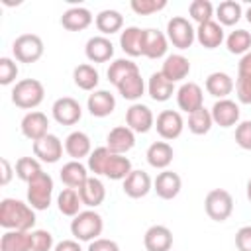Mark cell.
Masks as SVG:
<instances>
[{
	"label": "cell",
	"mask_w": 251,
	"mask_h": 251,
	"mask_svg": "<svg viewBox=\"0 0 251 251\" xmlns=\"http://www.w3.org/2000/svg\"><path fill=\"white\" fill-rule=\"evenodd\" d=\"M0 226L4 229L29 231L35 226V212L22 200L4 198L0 200Z\"/></svg>",
	"instance_id": "6da1fadb"
},
{
	"label": "cell",
	"mask_w": 251,
	"mask_h": 251,
	"mask_svg": "<svg viewBox=\"0 0 251 251\" xmlns=\"http://www.w3.org/2000/svg\"><path fill=\"white\" fill-rule=\"evenodd\" d=\"M45 88L37 78H24L12 90V102L22 110H33L43 102Z\"/></svg>",
	"instance_id": "7a4b0ae2"
},
{
	"label": "cell",
	"mask_w": 251,
	"mask_h": 251,
	"mask_svg": "<svg viewBox=\"0 0 251 251\" xmlns=\"http://www.w3.org/2000/svg\"><path fill=\"white\" fill-rule=\"evenodd\" d=\"M102 227H104L102 216L96 214L94 210L80 212L71 222V233L78 241H94V239H98V235L102 233Z\"/></svg>",
	"instance_id": "3957f363"
},
{
	"label": "cell",
	"mask_w": 251,
	"mask_h": 251,
	"mask_svg": "<svg viewBox=\"0 0 251 251\" xmlns=\"http://www.w3.org/2000/svg\"><path fill=\"white\" fill-rule=\"evenodd\" d=\"M53 196V178L47 173H39L27 182V204L33 210H47Z\"/></svg>",
	"instance_id": "277c9868"
},
{
	"label": "cell",
	"mask_w": 251,
	"mask_h": 251,
	"mask_svg": "<svg viewBox=\"0 0 251 251\" xmlns=\"http://www.w3.org/2000/svg\"><path fill=\"white\" fill-rule=\"evenodd\" d=\"M204 210L210 220L214 222H226L233 212V198L226 188H212L206 194Z\"/></svg>",
	"instance_id": "5b68a950"
},
{
	"label": "cell",
	"mask_w": 251,
	"mask_h": 251,
	"mask_svg": "<svg viewBox=\"0 0 251 251\" xmlns=\"http://www.w3.org/2000/svg\"><path fill=\"white\" fill-rule=\"evenodd\" d=\"M14 57L20 63H35L43 55V41L35 33H22L12 45Z\"/></svg>",
	"instance_id": "8992f818"
},
{
	"label": "cell",
	"mask_w": 251,
	"mask_h": 251,
	"mask_svg": "<svg viewBox=\"0 0 251 251\" xmlns=\"http://www.w3.org/2000/svg\"><path fill=\"white\" fill-rule=\"evenodd\" d=\"M194 37H196V31L192 27V24L182 18V16H173L167 24V39L178 47V49H188L192 43H194Z\"/></svg>",
	"instance_id": "52a82bcc"
},
{
	"label": "cell",
	"mask_w": 251,
	"mask_h": 251,
	"mask_svg": "<svg viewBox=\"0 0 251 251\" xmlns=\"http://www.w3.org/2000/svg\"><path fill=\"white\" fill-rule=\"evenodd\" d=\"M153 112L145 104H131L126 112V124L133 133H147L153 127Z\"/></svg>",
	"instance_id": "ba28073f"
},
{
	"label": "cell",
	"mask_w": 251,
	"mask_h": 251,
	"mask_svg": "<svg viewBox=\"0 0 251 251\" xmlns=\"http://www.w3.org/2000/svg\"><path fill=\"white\" fill-rule=\"evenodd\" d=\"M82 116L80 104L71 98V96H63L57 98L53 104V118L61 124V126H75Z\"/></svg>",
	"instance_id": "9c48e42d"
},
{
	"label": "cell",
	"mask_w": 251,
	"mask_h": 251,
	"mask_svg": "<svg viewBox=\"0 0 251 251\" xmlns=\"http://www.w3.org/2000/svg\"><path fill=\"white\" fill-rule=\"evenodd\" d=\"M157 133L171 141V139H176L180 133H182V127H184V122H182V116L175 110H163L159 116H157Z\"/></svg>",
	"instance_id": "30bf717a"
},
{
	"label": "cell",
	"mask_w": 251,
	"mask_h": 251,
	"mask_svg": "<svg viewBox=\"0 0 251 251\" xmlns=\"http://www.w3.org/2000/svg\"><path fill=\"white\" fill-rule=\"evenodd\" d=\"M33 155L43 163H57L63 155V143L57 135L47 133L45 137L33 141Z\"/></svg>",
	"instance_id": "8fae6325"
},
{
	"label": "cell",
	"mask_w": 251,
	"mask_h": 251,
	"mask_svg": "<svg viewBox=\"0 0 251 251\" xmlns=\"http://www.w3.org/2000/svg\"><path fill=\"white\" fill-rule=\"evenodd\" d=\"M178 108L186 114H192L204 106V92L196 82H184L176 92Z\"/></svg>",
	"instance_id": "7c38bea8"
},
{
	"label": "cell",
	"mask_w": 251,
	"mask_h": 251,
	"mask_svg": "<svg viewBox=\"0 0 251 251\" xmlns=\"http://www.w3.org/2000/svg\"><path fill=\"white\" fill-rule=\"evenodd\" d=\"M47 129H49V120L43 112L33 110V112H27L22 118V133L31 141H37V139L45 137Z\"/></svg>",
	"instance_id": "4fadbf2b"
},
{
	"label": "cell",
	"mask_w": 251,
	"mask_h": 251,
	"mask_svg": "<svg viewBox=\"0 0 251 251\" xmlns=\"http://www.w3.org/2000/svg\"><path fill=\"white\" fill-rule=\"evenodd\" d=\"M135 145V135L127 126H118L114 127L108 137H106V147L114 155H124Z\"/></svg>",
	"instance_id": "5bb4252c"
},
{
	"label": "cell",
	"mask_w": 251,
	"mask_h": 251,
	"mask_svg": "<svg viewBox=\"0 0 251 251\" xmlns=\"http://www.w3.org/2000/svg\"><path fill=\"white\" fill-rule=\"evenodd\" d=\"M180 188H182L180 176L175 171H167V169L163 173H159L157 178H155V182H153V190L163 200H173L180 192Z\"/></svg>",
	"instance_id": "9a60e30c"
},
{
	"label": "cell",
	"mask_w": 251,
	"mask_h": 251,
	"mask_svg": "<svg viewBox=\"0 0 251 251\" xmlns=\"http://www.w3.org/2000/svg\"><path fill=\"white\" fill-rule=\"evenodd\" d=\"M212 120L220 127H231L239 120V106L233 100H229V98L218 100L212 106Z\"/></svg>",
	"instance_id": "2e32d148"
},
{
	"label": "cell",
	"mask_w": 251,
	"mask_h": 251,
	"mask_svg": "<svg viewBox=\"0 0 251 251\" xmlns=\"http://www.w3.org/2000/svg\"><path fill=\"white\" fill-rule=\"evenodd\" d=\"M143 243L147 251H169L173 247V233L167 226H151L143 235Z\"/></svg>",
	"instance_id": "e0dca14e"
},
{
	"label": "cell",
	"mask_w": 251,
	"mask_h": 251,
	"mask_svg": "<svg viewBox=\"0 0 251 251\" xmlns=\"http://www.w3.org/2000/svg\"><path fill=\"white\" fill-rule=\"evenodd\" d=\"M84 53H86L88 61H92V63H106L114 55V45H112V41L108 37L96 35V37H90L86 41Z\"/></svg>",
	"instance_id": "ac0fdd59"
},
{
	"label": "cell",
	"mask_w": 251,
	"mask_h": 251,
	"mask_svg": "<svg viewBox=\"0 0 251 251\" xmlns=\"http://www.w3.org/2000/svg\"><path fill=\"white\" fill-rule=\"evenodd\" d=\"M151 186H153L151 176L145 171H131L127 175V178H124V192L135 200L143 198L151 190Z\"/></svg>",
	"instance_id": "d6986e66"
},
{
	"label": "cell",
	"mask_w": 251,
	"mask_h": 251,
	"mask_svg": "<svg viewBox=\"0 0 251 251\" xmlns=\"http://www.w3.org/2000/svg\"><path fill=\"white\" fill-rule=\"evenodd\" d=\"M167 53V37L163 31L147 27L143 29V55L147 59H159Z\"/></svg>",
	"instance_id": "ffe728a7"
},
{
	"label": "cell",
	"mask_w": 251,
	"mask_h": 251,
	"mask_svg": "<svg viewBox=\"0 0 251 251\" xmlns=\"http://www.w3.org/2000/svg\"><path fill=\"white\" fill-rule=\"evenodd\" d=\"M88 112L94 116V118H106L114 112L116 108V98L114 94H110L108 90H94L90 96H88Z\"/></svg>",
	"instance_id": "44dd1931"
},
{
	"label": "cell",
	"mask_w": 251,
	"mask_h": 251,
	"mask_svg": "<svg viewBox=\"0 0 251 251\" xmlns=\"http://www.w3.org/2000/svg\"><path fill=\"white\" fill-rule=\"evenodd\" d=\"M78 196H80V200H82L84 206L96 208V206H100V204L104 202V198H106V188H104V184H102L96 176H88L86 182L78 188Z\"/></svg>",
	"instance_id": "7402d4cb"
},
{
	"label": "cell",
	"mask_w": 251,
	"mask_h": 251,
	"mask_svg": "<svg viewBox=\"0 0 251 251\" xmlns=\"http://www.w3.org/2000/svg\"><path fill=\"white\" fill-rule=\"evenodd\" d=\"M92 24V14L86 8H69L61 16V25L69 31H82Z\"/></svg>",
	"instance_id": "603a6c76"
},
{
	"label": "cell",
	"mask_w": 251,
	"mask_h": 251,
	"mask_svg": "<svg viewBox=\"0 0 251 251\" xmlns=\"http://www.w3.org/2000/svg\"><path fill=\"white\" fill-rule=\"evenodd\" d=\"M196 37H198V43L206 49H216L220 47V43L224 41V29L218 22H206V24H200L198 29H196Z\"/></svg>",
	"instance_id": "cb8c5ba5"
},
{
	"label": "cell",
	"mask_w": 251,
	"mask_h": 251,
	"mask_svg": "<svg viewBox=\"0 0 251 251\" xmlns=\"http://www.w3.org/2000/svg\"><path fill=\"white\" fill-rule=\"evenodd\" d=\"M88 178V173H86V167L80 163V161H69L63 165L61 169V180L67 188H80Z\"/></svg>",
	"instance_id": "d4e9b609"
},
{
	"label": "cell",
	"mask_w": 251,
	"mask_h": 251,
	"mask_svg": "<svg viewBox=\"0 0 251 251\" xmlns=\"http://www.w3.org/2000/svg\"><path fill=\"white\" fill-rule=\"evenodd\" d=\"M120 45H122L124 53L129 57L143 55V29H139L135 25L126 27L120 35Z\"/></svg>",
	"instance_id": "484cf974"
},
{
	"label": "cell",
	"mask_w": 251,
	"mask_h": 251,
	"mask_svg": "<svg viewBox=\"0 0 251 251\" xmlns=\"http://www.w3.org/2000/svg\"><path fill=\"white\" fill-rule=\"evenodd\" d=\"M161 73L171 80V82H176V80H182L186 78V75L190 73V61L182 55H169L163 63V69Z\"/></svg>",
	"instance_id": "4316f807"
},
{
	"label": "cell",
	"mask_w": 251,
	"mask_h": 251,
	"mask_svg": "<svg viewBox=\"0 0 251 251\" xmlns=\"http://www.w3.org/2000/svg\"><path fill=\"white\" fill-rule=\"evenodd\" d=\"M206 90H208V94L224 100L227 94H231L233 80H231V76L227 73H220V71L210 73L208 78H206Z\"/></svg>",
	"instance_id": "83f0119b"
},
{
	"label": "cell",
	"mask_w": 251,
	"mask_h": 251,
	"mask_svg": "<svg viewBox=\"0 0 251 251\" xmlns=\"http://www.w3.org/2000/svg\"><path fill=\"white\" fill-rule=\"evenodd\" d=\"M65 151L73 161H80L82 157L90 155V139L82 131H73L65 139Z\"/></svg>",
	"instance_id": "f1b7e54d"
},
{
	"label": "cell",
	"mask_w": 251,
	"mask_h": 251,
	"mask_svg": "<svg viewBox=\"0 0 251 251\" xmlns=\"http://www.w3.org/2000/svg\"><path fill=\"white\" fill-rule=\"evenodd\" d=\"M173 157H175L173 147L167 141H155L147 149V163L155 169H167L171 165Z\"/></svg>",
	"instance_id": "f546056e"
},
{
	"label": "cell",
	"mask_w": 251,
	"mask_h": 251,
	"mask_svg": "<svg viewBox=\"0 0 251 251\" xmlns=\"http://www.w3.org/2000/svg\"><path fill=\"white\" fill-rule=\"evenodd\" d=\"M175 92V82H171L163 73H153L149 78V96L157 102H167Z\"/></svg>",
	"instance_id": "4dcf8cb0"
},
{
	"label": "cell",
	"mask_w": 251,
	"mask_h": 251,
	"mask_svg": "<svg viewBox=\"0 0 251 251\" xmlns=\"http://www.w3.org/2000/svg\"><path fill=\"white\" fill-rule=\"evenodd\" d=\"M0 251H31L29 231L8 229L0 239Z\"/></svg>",
	"instance_id": "1f68e13d"
},
{
	"label": "cell",
	"mask_w": 251,
	"mask_h": 251,
	"mask_svg": "<svg viewBox=\"0 0 251 251\" xmlns=\"http://www.w3.org/2000/svg\"><path fill=\"white\" fill-rule=\"evenodd\" d=\"M73 80H75V84L80 88V90H94L96 86H98V71L92 67V65H88V63H82V65H78V67H75V71H73Z\"/></svg>",
	"instance_id": "d6a6232c"
},
{
	"label": "cell",
	"mask_w": 251,
	"mask_h": 251,
	"mask_svg": "<svg viewBox=\"0 0 251 251\" xmlns=\"http://www.w3.org/2000/svg\"><path fill=\"white\" fill-rule=\"evenodd\" d=\"M122 25H124V16L118 10H102L96 16V27L104 35H112V33L120 31Z\"/></svg>",
	"instance_id": "836d02e7"
},
{
	"label": "cell",
	"mask_w": 251,
	"mask_h": 251,
	"mask_svg": "<svg viewBox=\"0 0 251 251\" xmlns=\"http://www.w3.org/2000/svg\"><path fill=\"white\" fill-rule=\"evenodd\" d=\"M80 204H82V200H80V196H78V190H75V188H65V190H61V194H59V198H57V206H59V212H61L63 216L75 218L76 214H80V212H78Z\"/></svg>",
	"instance_id": "e575fe53"
},
{
	"label": "cell",
	"mask_w": 251,
	"mask_h": 251,
	"mask_svg": "<svg viewBox=\"0 0 251 251\" xmlns=\"http://www.w3.org/2000/svg\"><path fill=\"white\" fill-rule=\"evenodd\" d=\"M131 173V163L127 157L124 155H114L108 159V165H106V171H104V176L112 178V180H122V178H127V175Z\"/></svg>",
	"instance_id": "d590c367"
},
{
	"label": "cell",
	"mask_w": 251,
	"mask_h": 251,
	"mask_svg": "<svg viewBox=\"0 0 251 251\" xmlns=\"http://www.w3.org/2000/svg\"><path fill=\"white\" fill-rule=\"evenodd\" d=\"M135 73H139V69H137L135 63H131V61H127V59H118V61H114V63L110 65V69H108V80L118 86L124 78H127V76H131V75H135Z\"/></svg>",
	"instance_id": "8d00e7d4"
},
{
	"label": "cell",
	"mask_w": 251,
	"mask_h": 251,
	"mask_svg": "<svg viewBox=\"0 0 251 251\" xmlns=\"http://www.w3.org/2000/svg\"><path fill=\"white\" fill-rule=\"evenodd\" d=\"M214 120H212V112L206 110L204 106L192 114H188V129L194 133V135H204L210 131Z\"/></svg>",
	"instance_id": "74e56055"
},
{
	"label": "cell",
	"mask_w": 251,
	"mask_h": 251,
	"mask_svg": "<svg viewBox=\"0 0 251 251\" xmlns=\"http://www.w3.org/2000/svg\"><path fill=\"white\" fill-rule=\"evenodd\" d=\"M216 18L220 25H235L241 18V6L235 0H224L216 10Z\"/></svg>",
	"instance_id": "f35d334b"
},
{
	"label": "cell",
	"mask_w": 251,
	"mask_h": 251,
	"mask_svg": "<svg viewBox=\"0 0 251 251\" xmlns=\"http://www.w3.org/2000/svg\"><path fill=\"white\" fill-rule=\"evenodd\" d=\"M145 90V84H143V78L139 73L124 78L120 84H118V92L126 98V100H137Z\"/></svg>",
	"instance_id": "ab89813d"
},
{
	"label": "cell",
	"mask_w": 251,
	"mask_h": 251,
	"mask_svg": "<svg viewBox=\"0 0 251 251\" xmlns=\"http://www.w3.org/2000/svg\"><path fill=\"white\" fill-rule=\"evenodd\" d=\"M227 51L233 55H241V53H249L251 47V33L247 29H235L227 35Z\"/></svg>",
	"instance_id": "60d3db41"
},
{
	"label": "cell",
	"mask_w": 251,
	"mask_h": 251,
	"mask_svg": "<svg viewBox=\"0 0 251 251\" xmlns=\"http://www.w3.org/2000/svg\"><path fill=\"white\" fill-rule=\"evenodd\" d=\"M41 173V165H39V161L37 159H33V157H20L18 161H16V175H18V178H22V180H25V182H29L33 176H37Z\"/></svg>",
	"instance_id": "b9f144b4"
},
{
	"label": "cell",
	"mask_w": 251,
	"mask_h": 251,
	"mask_svg": "<svg viewBox=\"0 0 251 251\" xmlns=\"http://www.w3.org/2000/svg\"><path fill=\"white\" fill-rule=\"evenodd\" d=\"M188 14L192 16L194 22L200 24H206V22H212V16H214V6L210 0H192L190 6H188Z\"/></svg>",
	"instance_id": "7bdbcfd3"
},
{
	"label": "cell",
	"mask_w": 251,
	"mask_h": 251,
	"mask_svg": "<svg viewBox=\"0 0 251 251\" xmlns=\"http://www.w3.org/2000/svg\"><path fill=\"white\" fill-rule=\"evenodd\" d=\"M110 157H112V153H110L108 147H98V149H94V151L88 155V169H90L94 175H104Z\"/></svg>",
	"instance_id": "ee69618b"
},
{
	"label": "cell",
	"mask_w": 251,
	"mask_h": 251,
	"mask_svg": "<svg viewBox=\"0 0 251 251\" xmlns=\"http://www.w3.org/2000/svg\"><path fill=\"white\" fill-rule=\"evenodd\" d=\"M167 6V0H131V10L137 16H147L163 10Z\"/></svg>",
	"instance_id": "f6af8a7d"
},
{
	"label": "cell",
	"mask_w": 251,
	"mask_h": 251,
	"mask_svg": "<svg viewBox=\"0 0 251 251\" xmlns=\"http://www.w3.org/2000/svg\"><path fill=\"white\" fill-rule=\"evenodd\" d=\"M29 241H31V251H49L53 247V235L47 229L29 231Z\"/></svg>",
	"instance_id": "bcb514c9"
},
{
	"label": "cell",
	"mask_w": 251,
	"mask_h": 251,
	"mask_svg": "<svg viewBox=\"0 0 251 251\" xmlns=\"http://www.w3.org/2000/svg\"><path fill=\"white\" fill-rule=\"evenodd\" d=\"M18 76V65L10 57H0V84L6 86Z\"/></svg>",
	"instance_id": "7dc6e473"
},
{
	"label": "cell",
	"mask_w": 251,
	"mask_h": 251,
	"mask_svg": "<svg viewBox=\"0 0 251 251\" xmlns=\"http://www.w3.org/2000/svg\"><path fill=\"white\" fill-rule=\"evenodd\" d=\"M235 143H237L241 149L251 151V120L241 122V124L235 127Z\"/></svg>",
	"instance_id": "c3c4849f"
},
{
	"label": "cell",
	"mask_w": 251,
	"mask_h": 251,
	"mask_svg": "<svg viewBox=\"0 0 251 251\" xmlns=\"http://www.w3.org/2000/svg\"><path fill=\"white\" fill-rule=\"evenodd\" d=\"M237 98L241 104H251V78L247 76H237Z\"/></svg>",
	"instance_id": "681fc988"
},
{
	"label": "cell",
	"mask_w": 251,
	"mask_h": 251,
	"mask_svg": "<svg viewBox=\"0 0 251 251\" xmlns=\"http://www.w3.org/2000/svg\"><path fill=\"white\" fill-rule=\"evenodd\" d=\"M235 247L239 251H251V226H243L235 233Z\"/></svg>",
	"instance_id": "f907efd6"
},
{
	"label": "cell",
	"mask_w": 251,
	"mask_h": 251,
	"mask_svg": "<svg viewBox=\"0 0 251 251\" xmlns=\"http://www.w3.org/2000/svg\"><path fill=\"white\" fill-rule=\"evenodd\" d=\"M88 251H120V247H118V243L112 241V239L98 237V239H94V241L90 243Z\"/></svg>",
	"instance_id": "816d5d0a"
},
{
	"label": "cell",
	"mask_w": 251,
	"mask_h": 251,
	"mask_svg": "<svg viewBox=\"0 0 251 251\" xmlns=\"http://www.w3.org/2000/svg\"><path fill=\"white\" fill-rule=\"evenodd\" d=\"M0 167H2V173H0V186H6V184L10 182V178H12V175H14V169H12V165H10V161H8L6 157L0 159Z\"/></svg>",
	"instance_id": "f5cc1de1"
},
{
	"label": "cell",
	"mask_w": 251,
	"mask_h": 251,
	"mask_svg": "<svg viewBox=\"0 0 251 251\" xmlns=\"http://www.w3.org/2000/svg\"><path fill=\"white\" fill-rule=\"evenodd\" d=\"M239 76H247L251 78V51L245 53L239 61Z\"/></svg>",
	"instance_id": "db71d44e"
},
{
	"label": "cell",
	"mask_w": 251,
	"mask_h": 251,
	"mask_svg": "<svg viewBox=\"0 0 251 251\" xmlns=\"http://www.w3.org/2000/svg\"><path fill=\"white\" fill-rule=\"evenodd\" d=\"M55 251H82V249H80L78 241H75V239H63L61 243H57Z\"/></svg>",
	"instance_id": "11a10c76"
},
{
	"label": "cell",
	"mask_w": 251,
	"mask_h": 251,
	"mask_svg": "<svg viewBox=\"0 0 251 251\" xmlns=\"http://www.w3.org/2000/svg\"><path fill=\"white\" fill-rule=\"evenodd\" d=\"M247 198H249V202H251V178H249V182H247Z\"/></svg>",
	"instance_id": "9f6ffc18"
},
{
	"label": "cell",
	"mask_w": 251,
	"mask_h": 251,
	"mask_svg": "<svg viewBox=\"0 0 251 251\" xmlns=\"http://www.w3.org/2000/svg\"><path fill=\"white\" fill-rule=\"evenodd\" d=\"M245 18H247V22H249V24H251V8H249V10H247V16H245Z\"/></svg>",
	"instance_id": "6f0895ef"
}]
</instances>
